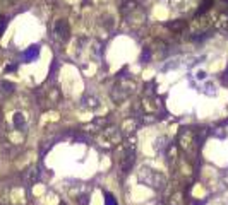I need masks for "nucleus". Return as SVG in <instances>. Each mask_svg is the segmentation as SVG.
Segmentation results:
<instances>
[{"label":"nucleus","mask_w":228,"mask_h":205,"mask_svg":"<svg viewBox=\"0 0 228 205\" xmlns=\"http://www.w3.org/2000/svg\"><path fill=\"white\" fill-rule=\"evenodd\" d=\"M105 205H118L111 193H105Z\"/></svg>","instance_id":"f257e3e1"},{"label":"nucleus","mask_w":228,"mask_h":205,"mask_svg":"<svg viewBox=\"0 0 228 205\" xmlns=\"http://www.w3.org/2000/svg\"><path fill=\"white\" fill-rule=\"evenodd\" d=\"M158 205H163V203H158Z\"/></svg>","instance_id":"f03ea898"}]
</instances>
